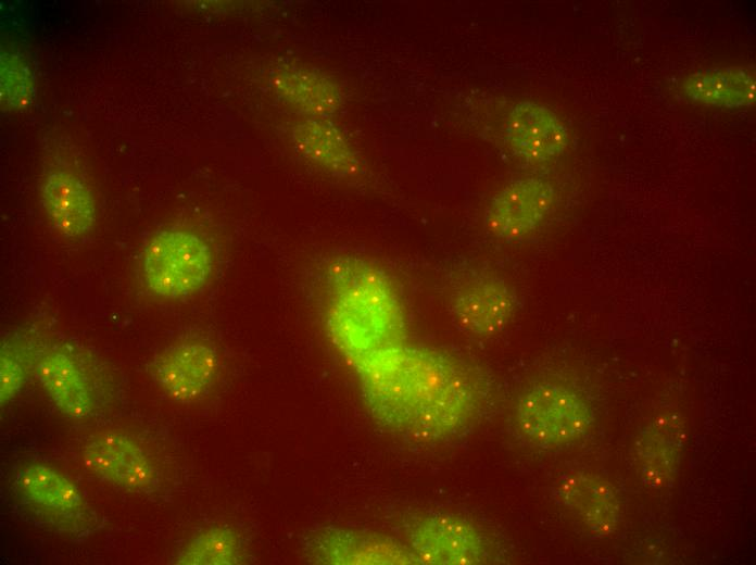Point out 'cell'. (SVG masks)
<instances>
[{"instance_id": "7402d4cb", "label": "cell", "mask_w": 756, "mask_h": 565, "mask_svg": "<svg viewBox=\"0 0 756 565\" xmlns=\"http://www.w3.org/2000/svg\"><path fill=\"white\" fill-rule=\"evenodd\" d=\"M32 80L27 66L13 54L1 56V95L12 108L24 106L32 96Z\"/></svg>"}, {"instance_id": "2e32d148", "label": "cell", "mask_w": 756, "mask_h": 565, "mask_svg": "<svg viewBox=\"0 0 756 565\" xmlns=\"http://www.w3.org/2000/svg\"><path fill=\"white\" fill-rule=\"evenodd\" d=\"M41 201L51 223L63 236L88 234L96 222V205L90 188L66 171L49 173L41 184Z\"/></svg>"}, {"instance_id": "6da1fadb", "label": "cell", "mask_w": 756, "mask_h": 565, "mask_svg": "<svg viewBox=\"0 0 756 565\" xmlns=\"http://www.w3.org/2000/svg\"><path fill=\"white\" fill-rule=\"evenodd\" d=\"M352 367L373 418L411 442L437 444L462 436L484 404L477 373L436 348L404 342Z\"/></svg>"}, {"instance_id": "9c48e42d", "label": "cell", "mask_w": 756, "mask_h": 565, "mask_svg": "<svg viewBox=\"0 0 756 565\" xmlns=\"http://www.w3.org/2000/svg\"><path fill=\"white\" fill-rule=\"evenodd\" d=\"M216 349L202 340H185L166 347L148 366L155 385L171 400L193 403L205 398L218 375Z\"/></svg>"}, {"instance_id": "5b68a950", "label": "cell", "mask_w": 756, "mask_h": 565, "mask_svg": "<svg viewBox=\"0 0 756 565\" xmlns=\"http://www.w3.org/2000/svg\"><path fill=\"white\" fill-rule=\"evenodd\" d=\"M515 418L522 437L545 449L578 441L593 419L583 397L567 386L550 381L536 384L519 397Z\"/></svg>"}, {"instance_id": "e0dca14e", "label": "cell", "mask_w": 756, "mask_h": 565, "mask_svg": "<svg viewBox=\"0 0 756 565\" xmlns=\"http://www.w3.org/2000/svg\"><path fill=\"white\" fill-rule=\"evenodd\" d=\"M276 92L297 109L313 115H328L340 102L338 86L326 75L293 63L277 65L270 74Z\"/></svg>"}, {"instance_id": "8992f818", "label": "cell", "mask_w": 756, "mask_h": 565, "mask_svg": "<svg viewBox=\"0 0 756 565\" xmlns=\"http://www.w3.org/2000/svg\"><path fill=\"white\" fill-rule=\"evenodd\" d=\"M405 536L419 564L472 565L489 560L490 544L481 529L453 513L418 514L405 524Z\"/></svg>"}, {"instance_id": "ffe728a7", "label": "cell", "mask_w": 756, "mask_h": 565, "mask_svg": "<svg viewBox=\"0 0 756 565\" xmlns=\"http://www.w3.org/2000/svg\"><path fill=\"white\" fill-rule=\"evenodd\" d=\"M243 561L240 533L231 526H210L190 538L178 551L179 565H237Z\"/></svg>"}, {"instance_id": "5bb4252c", "label": "cell", "mask_w": 756, "mask_h": 565, "mask_svg": "<svg viewBox=\"0 0 756 565\" xmlns=\"http://www.w3.org/2000/svg\"><path fill=\"white\" fill-rule=\"evenodd\" d=\"M506 137L511 149L529 162H546L568 145L566 126L549 108L524 101L509 112Z\"/></svg>"}, {"instance_id": "277c9868", "label": "cell", "mask_w": 756, "mask_h": 565, "mask_svg": "<svg viewBox=\"0 0 756 565\" xmlns=\"http://www.w3.org/2000/svg\"><path fill=\"white\" fill-rule=\"evenodd\" d=\"M140 268L147 288L156 297L182 299L210 280L214 255L200 236L180 229L156 233L146 244Z\"/></svg>"}, {"instance_id": "7a4b0ae2", "label": "cell", "mask_w": 756, "mask_h": 565, "mask_svg": "<svg viewBox=\"0 0 756 565\" xmlns=\"http://www.w3.org/2000/svg\"><path fill=\"white\" fill-rule=\"evenodd\" d=\"M404 317L398 293L380 269L353 256L338 258L329 264L327 334L351 366L406 342Z\"/></svg>"}, {"instance_id": "d6986e66", "label": "cell", "mask_w": 756, "mask_h": 565, "mask_svg": "<svg viewBox=\"0 0 756 565\" xmlns=\"http://www.w3.org/2000/svg\"><path fill=\"white\" fill-rule=\"evenodd\" d=\"M683 89L703 104L748 106L755 101V75L751 68L738 66L705 70L689 76Z\"/></svg>"}, {"instance_id": "3957f363", "label": "cell", "mask_w": 756, "mask_h": 565, "mask_svg": "<svg viewBox=\"0 0 756 565\" xmlns=\"http://www.w3.org/2000/svg\"><path fill=\"white\" fill-rule=\"evenodd\" d=\"M12 482L20 507L35 524L77 538L97 528L98 518L80 489L58 469L30 463L15 473Z\"/></svg>"}, {"instance_id": "30bf717a", "label": "cell", "mask_w": 756, "mask_h": 565, "mask_svg": "<svg viewBox=\"0 0 756 565\" xmlns=\"http://www.w3.org/2000/svg\"><path fill=\"white\" fill-rule=\"evenodd\" d=\"M301 542L306 558L316 564H419L410 548L368 531L323 526L308 530Z\"/></svg>"}, {"instance_id": "9a60e30c", "label": "cell", "mask_w": 756, "mask_h": 565, "mask_svg": "<svg viewBox=\"0 0 756 565\" xmlns=\"http://www.w3.org/2000/svg\"><path fill=\"white\" fill-rule=\"evenodd\" d=\"M684 441V424L678 415L665 414L651 420L639 434L635 459L645 485L664 489L678 473Z\"/></svg>"}, {"instance_id": "7c38bea8", "label": "cell", "mask_w": 756, "mask_h": 565, "mask_svg": "<svg viewBox=\"0 0 756 565\" xmlns=\"http://www.w3.org/2000/svg\"><path fill=\"white\" fill-rule=\"evenodd\" d=\"M553 497L594 536L606 537L618 526V495L609 482L596 475L587 472L565 474L555 485Z\"/></svg>"}, {"instance_id": "ac0fdd59", "label": "cell", "mask_w": 756, "mask_h": 565, "mask_svg": "<svg viewBox=\"0 0 756 565\" xmlns=\"http://www.w3.org/2000/svg\"><path fill=\"white\" fill-rule=\"evenodd\" d=\"M292 140L298 151L337 176H354L361 162L344 136L330 123L307 120L294 126Z\"/></svg>"}, {"instance_id": "44dd1931", "label": "cell", "mask_w": 756, "mask_h": 565, "mask_svg": "<svg viewBox=\"0 0 756 565\" xmlns=\"http://www.w3.org/2000/svg\"><path fill=\"white\" fill-rule=\"evenodd\" d=\"M30 361L11 342H3L0 352V401L8 404L21 391L27 377Z\"/></svg>"}, {"instance_id": "4fadbf2b", "label": "cell", "mask_w": 756, "mask_h": 565, "mask_svg": "<svg viewBox=\"0 0 756 565\" xmlns=\"http://www.w3.org/2000/svg\"><path fill=\"white\" fill-rule=\"evenodd\" d=\"M35 377L58 410L74 419L91 416L94 394L78 361L61 347L36 352L33 359Z\"/></svg>"}, {"instance_id": "52a82bcc", "label": "cell", "mask_w": 756, "mask_h": 565, "mask_svg": "<svg viewBox=\"0 0 756 565\" xmlns=\"http://www.w3.org/2000/svg\"><path fill=\"white\" fill-rule=\"evenodd\" d=\"M80 456L90 473L123 491L150 494L160 487L156 462L136 438L123 431L92 434L84 442Z\"/></svg>"}, {"instance_id": "8fae6325", "label": "cell", "mask_w": 756, "mask_h": 565, "mask_svg": "<svg viewBox=\"0 0 756 565\" xmlns=\"http://www.w3.org/2000/svg\"><path fill=\"white\" fill-rule=\"evenodd\" d=\"M553 202L554 191L547 183L538 178L515 180L490 202L484 215L486 227L499 239H520L538 228Z\"/></svg>"}, {"instance_id": "ba28073f", "label": "cell", "mask_w": 756, "mask_h": 565, "mask_svg": "<svg viewBox=\"0 0 756 565\" xmlns=\"http://www.w3.org/2000/svg\"><path fill=\"white\" fill-rule=\"evenodd\" d=\"M517 305L514 290L501 277L469 271L452 285L449 309L454 323L466 334L491 337L511 322Z\"/></svg>"}]
</instances>
